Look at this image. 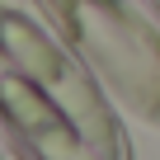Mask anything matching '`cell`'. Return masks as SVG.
I'll return each mask as SVG.
<instances>
[{"label": "cell", "instance_id": "cell-1", "mask_svg": "<svg viewBox=\"0 0 160 160\" xmlns=\"http://www.w3.org/2000/svg\"><path fill=\"white\" fill-rule=\"evenodd\" d=\"M0 132L19 160H132L104 75L38 0H0Z\"/></svg>", "mask_w": 160, "mask_h": 160}, {"label": "cell", "instance_id": "cell-2", "mask_svg": "<svg viewBox=\"0 0 160 160\" xmlns=\"http://www.w3.org/2000/svg\"><path fill=\"white\" fill-rule=\"evenodd\" d=\"M104 85L160 127V28L141 0H38Z\"/></svg>", "mask_w": 160, "mask_h": 160}, {"label": "cell", "instance_id": "cell-3", "mask_svg": "<svg viewBox=\"0 0 160 160\" xmlns=\"http://www.w3.org/2000/svg\"><path fill=\"white\" fill-rule=\"evenodd\" d=\"M141 5H146V10L155 14V19H160V0H141Z\"/></svg>", "mask_w": 160, "mask_h": 160}]
</instances>
